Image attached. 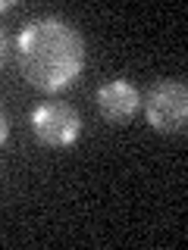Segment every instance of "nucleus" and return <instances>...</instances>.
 <instances>
[{
	"mask_svg": "<svg viewBox=\"0 0 188 250\" xmlns=\"http://www.w3.org/2000/svg\"><path fill=\"white\" fill-rule=\"evenodd\" d=\"M94 104H97L100 116H104L107 122L119 125V122H129L132 116L138 113L141 106V94L132 82H125V78H113V82H104L94 94Z\"/></svg>",
	"mask_w": 188,
	"mask_h": 250,
	"instance_id": "nucleus-4",
	"label": "nucleus"
},
{
	"mask_svg": "<svg viewBox=\"0 0 188 250\" xmlns=\"http://www.w3.org/2000/svg\"><path fill=\"white\" fill-rule=\"evenodd\" d=\"M31 131L44 147H69L82 135V119L66 100H44L31 113Z\"/></svg>",
	"mask_w": 188,
	"mask_h": 250,
	"instance_id": "nucleus-3",
	"label": "nucleus"
},
{
	"mask_svg": "<svg viewBox=\"0 0 188 250\" xmlns=\"http://www.w3.org/2000/svg\"><path fill=\"white\" fill-rule=\"evenodd\" d=\"M147 122L163 135H182L188 125V88L185 82H157L144 97Z\"/></svg>",
	"mask_w": 188,
	"mask_h": 250,
	"instance_id": "nucleus-2",
	"label": "nucleus"
},
{
	"mask_svg": "<svg viewBox=\"0 0 188 250\" xmlns=\"http://www.w3.org/2000/svg\"><path fill=\"white\" fill-rule=\"evenodd\" d=\"M6 53H10V38H6V28L0 25V69L6 62Z\"/></svg>",
	"mask_w": 188,
	"mask_h": 250,
	"instance_id": "nucleus-5",
	"label": "nucleus"
},
{
	"mask_svg": "<svg viewBox=\"0 0 188 250\" xmlns=\"http://www.w3.org/2000/svg\"><path fill=\"white\" fill-rule=\"evenodd\" d=\"M16 57H19V69L31 88L57 94L82 75L85 41L75 25L57 19V16H41L19 31Z\"/></svg>",
	"mask_w": 188,
	"mask_h": 250,
	"instance_id": "nucleus-1",
	"label": "nucleus"
},
{
	"mask_svg": "<svg viewBox=\"0 0 188 250\" xmlns=\"http://www.w3.org/2000/svg\"><path fill=\"white\" fill-rule=\"evenodd\" d=\"M13 6V0H0V10H10Z\"/></svg>",
	"mask_w": 188,
	"mask_h": 250,
	"instance_id": "nucleus-7",
	"label": "nucleus"
},
{
	"mask_svg": "<svg viewBox=\"0 0 188 250\" xmlns=\"http://www.w3.org/2000/svg\"><path fill=\"white\" fill-rule=\"evenodd\" d=\"M6 135H10V119H6V116L0 113V144L6 141Z\"/></svg>",
	"mask_w": 188,
	"mask_h": 250,
	"instance_id": "nucleus-6",
	"label": "nucleus"
}]
</instances>
